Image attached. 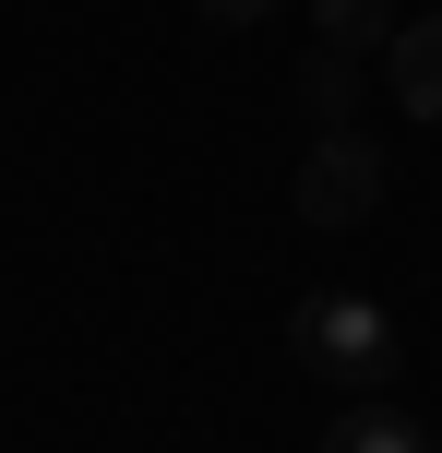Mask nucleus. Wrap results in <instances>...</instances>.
<instances>
[{"instance_id": "nucleus-1", "label": "nucleus", "mask_w": 442, "mask_h": 453, "mask_svg": "<svg viewBox=\"0 0 442 453\" xmlns=\"http://www.w3.org/2000/svg\"><path fill=\"white\" fill-rule=\"evenodd\" d=\"M287 358H299L311 382H347L359 406H371V394L407 370V346H395V311H383V298H359V287H311L299 311H287Z\"/></svg>"}, {"instance_id": "nucleus-2", "label": "nucleus", "mask_w": 442, "mask_h": 453, "mask_svg": "<svg viewBox=\"0 0 442 453\" xmlns=\"http://www.w3.org/2000/svg\"><path fill=\"white\" fill-rule=\"evenodd\" d=\"M287 203H299V226H323V239L371 226V215H383V143H371V132H311Z\"/></svg>"}, {"instance_id": "nucleus-3", "label": "nucleus", "mask_w": 442, "mask_h": 453, "mask_svg": "<svg viewBox=\"0 0 442 453\" xmlns=\"http://www.w3.org/2000/svg\"><path fill=\"white\" fill-rule=\"evenodd\" d=\"M383 96H395L407 119H442V12L395 24V48H383Z\"/></svg>"}, {"instance_id": "nucleus-4", "label": "nucleus", "mask_w": 442, "mask_h": 453, "mask_svg": "<svg viewBox=\"0 0 442 453\" xmlns=\"http://www.w3.org/2000/svg\"><path fill=\"white\" fill-rule=\"evenodd\" d=\"M395 0H311V48H347V60H383L395 48Z\"/></svg>"}, {"instance_id": "nucleus-5", "label": "nucleus", "mask_w": 442, "mask_h": 453, "mask_svg": "<svg viewBox=\"0 0 442 453\" xmlns=\"http://www.w3.org/2000/svg\"><path fill=\"white\" fill-rule=\"evenodd\" d=\"M323 453H442V441L419 430V418H395V406L371 394V406H347V418L323 430Z\"/></svg>"}, {"instance_id": "nucleus-6", "label": "nucleus", "mask_w": 442, "mask_h": 453, "mask_svg": "<svg viewBox=\"0 0 442 453\" xmlns=\"http://www.w3.org/2000/svg\"><path fill=\"white\" fill-rule=\"evenodd\" d=\"M347 108H359V60H347V48H311V72H299V119H311V132H347Z\"/></svg>"}, {"instance_id": "nucleus-7", "label": "nucleus", "mask_w": 442, "mask_h": 453, "mask_svg": "<svg viewBox=\"0 0 442 453\" xmlns=\"http://www.w3.org/2000/svg\"><path fill=\"white\" fill-rule=\"evenodd\" d=\"M204 24H252V12H275V0H191Z\"/></svg>"}]
</instances>
